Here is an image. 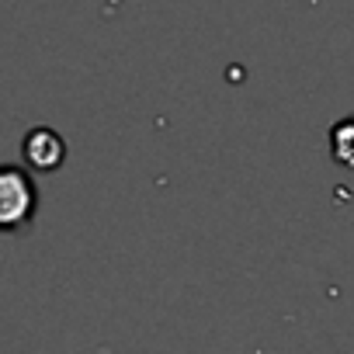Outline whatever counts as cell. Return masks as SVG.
<instances>
[{"instance_id":"6da1fadb","label":"cell","mask_w":354,"mask_h":354,"mask_svg":"<svg viewBox=\"0 0 354 354\" xmlns=\"http://www.w3.org/2000/svg\"><path fill=\"white\" fill-rule=\"evenodd\" d=\"M39 212V188L32 174L15 163H0V233H25Z\"/></svg>"},{"instance_id":"7a4b0ae2","label":"cell","mask_w":354,"mask_h":354,"mask_svg":"<svg viewBox=\"0 0 354 354\" xmlns=\"http://www.w3.org/2000/svg\"><path fill=\"white\" fill-rule=\"evenodd\" d=\"M21 156H25V163H28L32 170H59L63 160H66V142H63V136H59L56 129L39 125V129H32V132L25 136Z\"/></svg>"}]
</instances>
